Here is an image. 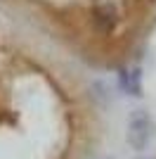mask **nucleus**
<instances>
[{
    "mask_svg": "<svg viewBox=\"0 0 156 159\" xmlns=\"http://www.w3.org/2000/svg\"><path fill=\"white\" fill-rule=\"evenodd\" d=\"M151 135H154V121H151V114L142 107L132 109L128 116V131H125V140L128 145L135 150V152H142L147 150Z\"/></svg>",
    "mask_w": 156,
    "mask_h": 159,
    "instance_id": "obj_1",
    "label": "nucleus"
},
{
    "mask_svg": "<svg viewBox=\"0 0 156 159\" xmlns=\"http://www.w3.org/2000/svg\"><path fill=\"white\" fill-rule=\"evenodd\" d=\"M118 19H121L118 7L114 2H109V0H99L90 10V26L99 36H111L118 26Z\"/></svg>",
    "mask_w": 156,
    "mask_h": 159,
    "instance_id": "obj_2",
    "label": "nucleus"
},
{
    "mask_svg": "<svg viewBox=\"0 0 156 159\" xmlns=\"http://www.w3.org/2000/svg\"><path fill=\"white\" fill-rule=\"evenodd\" d=\"M118 83L123 88V93L130 98H140L142 95V71L137 66H128L118 71Z\"/></svg>",
    "mask_w": 156,
    "mask_h": 159,
    "instance_id": "obj_3",
    "label": "nucleus"
},
{
    "mask_svg": "<svg viewBox=\"0 0 156 159\" xmlns=\"http://www.w3.org/2000/svg\"><path fill=\"white\" fill-rule=\"evenodd\" d=\"M149 2H154V0H149Z\"/></svg>",
    "mask_w": 156,
    "mask_h": 159,
    "instance_id": "obj_4",
    "label": "nucleus"
}]
</instances>
